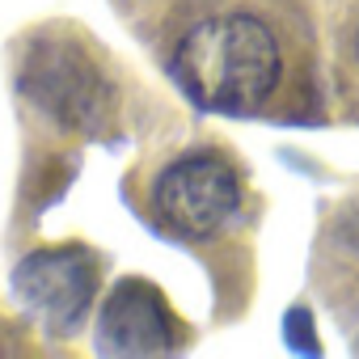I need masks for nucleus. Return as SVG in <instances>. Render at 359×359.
<instances>
[{"mask_svg": "<svg viewBox=\"0 0 359 359\" xmlns=\"http://www.w3.org/2000/svg\"><path fill=\"white\" fill-rule=\"evenodd\" d=\"M169 68L195 106L241 114L275 93L283 76V55L266 22L250 13H220L182 34Z\"/></svg>", "mask_w": 359, "mask_h": 359, "instance_id": "1", "label": "nucleus"}, {"mask_svg": "<svg viewBox=\"0 0 359 359\" xmlns=\"http://www.w3.org/2000/svg\"><path fill=\"white\" fill-rule=\"evenodd\" d=\"M156 216L182 237L208 241L216 237L241 208V182L237 169L216 152H195L161 169L152 187Z\"/></svg>", "mask_w": 359, "mask_h": 359, "instance_id": "2", "label": "nucleus"}, {"mask_svg": "<svg viewBox=\"0 0 359 359\" xmlns=\"http://www.w3.org/2000/svg\"><path fill=\"white\" fill-rule=\"evenodd\" d=\"M13 292L51 334H72L89 317L97 292V262L81 245L34 250L18 262Z\"/></svg>", "mask_w": 359, "mask_h": 359, "instance_id": "3", "label": "nucleus"}, {"mask_svg": "<svg viewBox=\"0 0 359 359\" xmlns=\"http://www.w3.org/2000/svg\"><path fill=\"white\" fill-rule=\"evenodd\" d=\"M177 346V325L152 283L127 279L110 292L97 313L102 355H169Z\"/></svg>", "mask_w": 359, "mask_h": 359, "instance_id": "4", "label": "nucleus"}]
</instances>
